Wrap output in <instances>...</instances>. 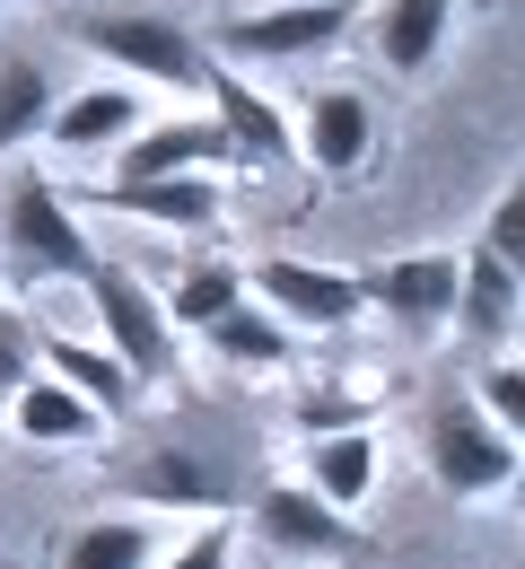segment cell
Returning a JSON list of instances; mask_svg holds the SVG:
<instances>
[{"label":"cell","instance_id":"obj_14","mask_svg":"<svg viewBox=\"0 0 525 569\" xmlns=\"http://www.w3.org/2000/svg\"><path fill=\"white\" fill-rule=\"evenodd\" d=\"M97 211H132V219H150V228H175V237H202V228H220L228 202H220V184L211 176H166V184H97L88 193Z\"/></svg>","mask_w":525,"mask_h":569},{"label":"cell","instance_id":"obj_24","mask_svg":"<svg viewBox=\"0 0 525 569\" xmlns=\"http://www.w3.org/2000/svg\"><path fill=\"white\" fill-rule=\"evenodd\" d=\"M473 412L491 429H508L517 438V421H525V377H517V359H482V377H473Z\"/></svg>","mask_w":525,"mask_h":569},{"label":"cell","instance_id":"obj_13","mask_svg":"<svg viewBox=\"0 0 525 569\" xmlns=\"http://www.w3.org/2000/svg\"><path fill=\"white\" fill-rule=\"evenodd\" d=\"M36 377L71 386V395L97 412V421H114V412L141 395V386L123 377V359L105 351V342H79V333H36Z\"/></svg>","mask_w":525,"mask_h":569},{"label":"cell","instance_id":"obj_19","mask_svg":"<svg viewBox=\"0 0 525 569\" xmlns=\"http://www.w3.org/2000/svg\"><path fill=\"white\" fill-rule=\"evenodd\" d=\"M9 421H18L27 447H97V438H105V421L79 403L71 386H53V377L18 386V395H9Z\"/></svg>","mask_w":525,"mask_h":569},{"label":"cell","instance_id":"obj_25","mask_svg":"<svg viewBox=\"0 0 525 569\" xmlns=\"http://www.w3.org/2000/svg\"><path fill=\"white\" fill-rule=\"evenodd\" d=\"M158 569H236V517H202L175 552H158Z\"/></svg>","mask_w":525,"mask_h":569},{"label":"cell","instance_id":"obj_21","mask_svg":"<svg viewBox=\"0 0 525 569\" xmlns=\"http://www.w3.org/2000/svg\"><path fill=\"white\" fill-rule=\"evenodd\" d=\"M53 569H158V526L150 517H97L62 543Z\"/></svg>","mask_w":525,"mask_h":569},{"label":"cell","instance_id":"obj_15","mask_svg":"<svg viewBox=\"0 0 525 569\" xmlns=\"http://www.w3.org/2000/svg\"><path fill=\"white\" fill-rule=\"evenodd\" d=\"M447 325H464L482 351L508 342V333H517V263H499L491 246L455 254V316H447Z\"/></svg>","mask_w":525,"mask_h":569},{"label":"cell","instance_id":"obj_11","mask_svg":"<svg viewBox=\"0 0 525 569\" xmlns=\"http://www.w3.org/2000/svg\"><path fill=\"white\" fill-rule=\"evenodd\" d=\"M360 289H368V307H385L403 333H438L455 316V254H394V263H376Z\"/></svg>","mask_w":525,"mask_h":569},{"label":"cell","instance_id":"obj_5","mask_svg":"<svg viewBox=\"0 0 525 569\" xmlns=\"http://www.w3.org/2000/svg\"><path fill=\"white\" fill-rule=\"evenodd\" d=\"M88 307H97V333H105V351L123 359L132 386H166L175 377V325H166V307H158V289L141 272L97 263L88 272Z\"/></svg>","mask_w":525,"mask_h":569},{"label":"cell","instance_id":"obj_20","mask_svg":"<svg viewBox=\"0 0 525 569\" xmlns=\"http://www.w3.org/2000/svg\"><path fill=\"white\" fill-rule=\"evenodd\" d=\"M158 307H166V325H175V333H211L220 316H236V307H245V272H236V263H220V254H211V263H184L175 281L158 289Z\"/></svg>","mask_w":525,"mask_h":569},{"label":"cell","instance_id":"obj_9","mask_svg":"<svg viewBox=\"0 0 525 569\" xmlns=\"http://www.w3.org/2000/svg\"><path fill=\"white\" fill-rule=\"evenodd\" d=\"M211 167H236L211 114H175V123H141L132 141L114 149V176L105 184H166V176H211Z\"/></svg>","mask_w":525,"mask_h":569},{"label":"cell","instance_id":"obj_4","mask_svg":"<svg viewBox=\"0 0 525 569\" xmlns=\"http://www.w3.org/2000/svg\"><path fill=\"white\" fill-rule=\"evenodd\" d=\"M123 491L150 499V508H175V517H228L245 499V465L228 447H202V438H158L123 465Z\"/></svg>","mask_w":525,"mask_h":569},{"label":"cell","instance_id":"obj_7","mask_svg":"<svg viewBox=\"0 0 525 569\" xmlns=\"http://www.w3.org/2000/svg\"><path fill=\"white\" fill-rule=\"evenodd\" d=\"M245 298H263V316H281V325H315V333L368 316V289L351 281V272H333V263H299V254L254 263V272H245Z\"/></svg>","mask_w":525,"mask_h":569},{"label":"cell","instance_id":"obj_3","mask_svg":"<svg viewBox=\"0 0 525 569\" xmlns=\"http://www.w3.org/2000/svg\"><path fill=\"white\" fill-rule=\"evenodd\" d=\"M421 465L447 499H491L517 482V438L473 412V395H430L421 403Z\"/></svg>","mask_w":525,"mask_h":569},{"label":"cell","instance_id":"obj_18","mask_svg":"<svg viewBox=\"0 0 525 569\" xmlns=\"http://www.w3.org/2000/svg\"><path fill=\"white\" fill-rule=\"evenodd\" d=\"M150 114H141V88H79V97H53V149H123L141 132Z\"/></svg>","mask_w":525,"mask_h":569},{"label":"cell","instance_id":"obj_23","mask_svg":"<svg viewBox=\"0 0 525 569\" xmlns=\"http://www.w3.org/2000/svg\"><path fill=\"white\" fill-rule=\"evenodd\" d=\"M44 123H53V79H44V62L9 53V62H0V158L27 149Z\"/></svg>","mask_w":525,"mask_h":569},{"label":"cell","instance_id":"obj_10","mask_svg":"<svg viewBox=\"0 0 525 569\" xmlns=\"http://www.w3.org/2000/svg\"><path fill=\"white\" fill-rule=\"evenodd\" d=\"M211 88V123H220V141L236 167H290L299 158V141H290V114L254 88V79H236V71H211L202 79Z\"/></svg>","mask_w":525,"mask_h":569},{"label":"cell","instance_id":"obj_27","mask_svg":"<svg viewBox=\"0 0 525 569\" xmlns=\"http://www.w3.org/2000/svg\"><path fill=\"white\" fill-rule=\"evenodd\" d=\"M473 246H491L499 263H517V254H525V193H517V184H499V202H491V219H482Z\"/></svg>","mask_w":525,"mask_h":569},{"label":"cell","instance_id":"obj_16","mask_svg":"<svg viewBox=\"0 0 525 569\" xmlns=\"http://www.w3.org/2000/svg\"><path fill=\"white\" fill-rule=\"evenodd\" d=\"M299 491H315L333 517H351V508L376 491V429H315V438H306V482Z\"/></svg>","mask_w":525,"mask_h":569},{"label":"cell","instance_id":"obj_2","mask_svg":"<svg viewBox=\"0 0 525 569\" xmlns=\"http://www.w3.org/2000/svg\"><path fill=\"white\" fill-rule=\"evenodd\" d=\"M71 36L88 44V53H105L114 71L150 79V88H202V79L220 71L211 44H202L193 27H175L166 9H79Z\"/></svg>","mask_w":525,"mask_h":569},{"label":"cell","instance_id":"obj_6","mask_svg":"<svg viewBox=\"0 0 525 569\" xmlns=\"http://www.w3.org/2000/svg\"><path fill=\"white\" fill-rule=\"evenodd\" d=\"M245 526L272 543V561L299 569V561H368V535L351 526V517H333L315 491H299V482H272V491H245Z\"/></svg>","mask_w":525,"mask_h":569},{"label":"cell","instance_id":"obj_22","mask_svg":"<svg viewBox=\"0 0 525 569\" xmlns=\"http://www.w3.org/2000/svg\"><path fill=\"white\" fill-rule=\"evenodd\" d=\"M202 342H211V359H228V368H290V359H299L290 325H281V316H263L254 298H245L236 316H220Z\"/></svg>","mask_w":525,"mask_h":569},{"label":"cell","instance_id":"obj_1","mask_svg":"<svg viewBox=\"0 0 525 569\" xmlns=\"http://www.w3.org/2000/svg\"><path fill=\"white\" fill-rule=\"evenodd\" d=\"M0 254H9V281L36 289V281H88L97 272V246L88 228L71 219V193L53 176H18L9 202H0Z\"/></svg>","mask_w":525,"mask_h":569},{"label":"cell","instance_id":"obj_8","mask_svg":"<svg viewBox=\"0 0 525 569\" xmlns=\"http://www.w3.org/2000/svg\"><path fill=\"white\" fill-rule=\"evenodd\" d=\"M342 36H351V0H281V9H236L220 27V53L306 62V53H333Z\"/></svg>","mask_w":525,"mask_h":569},{"label":"cell","instance_id":"obj_12","mask_svg":"<svg viewBox=\"0 0 525 569\" xmlns=\"http://www.w3.org/2000/svg\"><path fill=\"white\" fill-rule=\"evenodd\" d=\"M290 141H299V158L315 167V176H360V167H368V149H376V114H368V97H360V88H324Z\"/></svg>","mask_w":525,"mask_h":569},{"label":"cell","instance_id":"obj_26","mask_svg":"<svg viewBox=\"0 0 525 569\" xmlns=\"http://www.w3.org/2000/svg\"><path fill=\"white\" fill-rule=\"evenodd\" d=\"M18 386H36V325L0 298V403H9Z\"/></svg>","mask_w":525,"mask_h":569},{"label":"cell","instance_id":"obj_17","mask_svg":"<svg viewBox=\"0 0 525 569\" xmlns=\"http://www.w3.org/2000/svg\"><path fill=\"white\" fill-rule=\"evenodd\" d=\"M455 36V0H376V62L421 79Z\"/></svg>","mask_w":525,"mask_h":569}]
</instances>
